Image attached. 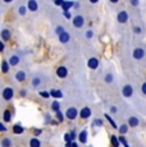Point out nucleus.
Returning <instances> with one entry per match:
<instances>
[{
	"label": "nucleus",
	"instance_id": "1",
	"mask_svg": "<svg viewBox=\"0 0 146 147\" xmlns=\"http://www.w3.org/2000/svg\"><path fill=\"white\" fill-rule=\"evenodd\" d=\"M1 95L5 101H9V100H12L13 96H14V90H13L12 87H5V88L3 90Z\"/></svg>",
	"mask_w": 146,
	"mask_h": 147
},
{
	"label": "nucleus",
	"instance_id": "2",
	"mask_svg": "<svg viewBox=\"0 0 146 147\" xmlns=\"http://www.w3.org/2000/svg\"><path fill=\"white\" fill-rule=\"evenodd\" d=\"M145 49H142V47H136V49L132 51V56H133V59H136V60H142V59L145 58Z\"/></svg>",
	"mask_w": 146,
	"mask_h": 147
},
{
	"label": "nucleus",
	"instance_id": "3",
	"mask_svg": "<svg viewBox=\"0 0 146 147\" xmlns=\"http://www.w3.org/2000/svg\"><path fill=\"white\" fill-rule=\"evenodd\" d=\"M72 24H73V27H76V28H82L83 24H85V18H83V16H76V17H73Z\"/></svg>",
	"mask_w": 146,
	"mask_h": 147
},
{
	"label": "nucleus",
	"instance_id": "4",
	"mask_svg": "<svg viewBox=\"0 0 146 147\" xmlns=\"http://www.w3.org/2000/svg\"><path fill=\"white\" fill-rule=\"evenodd\" d=\"M78 114H80V113H78V110L76 109V107H68L66 111V118L69 120H74L76 118L78 117Z\"/></svg>",
	"mask_w": 146,
	"mask_h": 147
},
{
	"label": "nucleus",
	"instance_id": "5",
	"mask_svg": "<svg viewBox=\"0 0 146 147\" xmlns=\"http://www.w3.org/2000/svg\"><path fill=\"white\" fill-rule=\"evenodd\" d=\"M117 21H118V23H120V24L127 23L128 22V13L126 12V10H120V12L117 14Z\"/></svg>",
	"mask_w": 146,
	"mask_h": 147
},
{
	"label": "nucleus",
	"instance_id": "6",
	"mask_svg": "<svg viewBox=\"0 0 146 147\" xmlns=\"http://www.w3.org/2000/svg\"><path fill=\"white\" fill-rule=\"evenodd\" d=\"M122 95L124 96V97H131V96L133 95V87H132L131 84H124V86L122 87Z\"/></svg>",
	"mask_w": 146,
	"mask_h": 147
},
{
	"label": "nucleus",
	"instance_id": "7",
	"mask_svg": "<svg viewBox=\"0 0 146 147\" xmlns=\"http://www.w3.org/2000/svg\"><path fill=\"white\" fill-rule=\"evenodd\" d=\"M19 61H21V58H19V55H10V58L8 59V64H9V67L18 65Z\"/></svg>",
	"mask_w": 146,
	"mask_h": 147
},
{
	"label": "nucleus",
	"instance_id": "8",
	"mask_svg": "<svg viewBox=\"0 0 146 147\" xmlns=\"http://www.w3.org/2000/svg\"><path fill=\"white\" fill-rule=\"evenodd\" d=\"M80 117L82 118V119H87V118H90L91 117V109H90L89 106L82 107L80 111Z\"/></svg>",
	"mask_w": 146,
	"mask_h": 147
},
{
	"label": "nucleus",
	"instance_id": "9",
	"mask_svg": "<svg viewBox=\"0 0 146 147\" xmlns=\"http://www.w3.org/2000/svg\"><path fill=\"white\" fill-rule=\"evenodd\" d=\"M57 76L59 78H66L67 76H68V69H67L66 67H59L58 69H57Z\"/></svg>",
	"mask_w": 146,
	"mask_h": 147
},
{
	"label": "nucleus",
	"instance_id": "10",
	"mask_svg": "<svg viewBox=\"0 0 146 147\" xmlns=\"http://www.w3.org/2000/svg\"><path fill=\"white\" fill-rule=\"evenodd\" d=\"M27 9L31 10V12H37L39 9V4L36 0H28V3H27Z\"/></svg>",
	"mask_w": 146,
	"mask_h": 147
},
{
	"label": "nucleus",
	"instance_id": "11",
	"mask_svg": "<svg viewBox=\"0 0 146 147\" xmlns=\"http://www.w3.org/2000/svg\"><path fill=\"white\" fill-rule=\"evenodd\" d=\"M87 65L90 69H96L99 67V59L97 58H90L87 61Z\"/></svg>",
	"mask_w": 146,
	"mask_h": 147
},
{
	"label": "nucleus",
	"instance_id": "12",
	"mask_svg": "<svg viewBox=\"0 0 146 147\" xmlns=\"http://www.w3.org/2000/svg\"><path fill=\"white\" fill-rule=\"evenodd\" d=\"M127 124H128V127H139V124H140V120H139V118L137 117H130L128 118V120H127Z\"/></svg>",
	"mask_w": 146,
	"mask_h": 147
},
{
	"label": "nucleus",
	"instance_id": "13",
	"mask_svg": "<svg viewBox=\"0 0 146 147\" xmlns=\"http://www.w3.org/2000/svg\"><path fill=\"white\" fill-rule=\"evenodd\" d=\"M26 77H27V74H26L24 70H18V72L16 73V76H14L16 81H18V82H23L24 80H26Z\"/></svg>",
	"mask_w": 146,
	"mask_h": 147
},
{
	"label": "nucleus",
	"instance_id": "14",
	"mask_svg": "<svg viewBox=\"0 0 146 147\" xmlns=\"http://www.w3.org/2000/svg\"><path fill=\"white\" fill-rule=\"evenodd\" d=\"M59 41H60L62 44H67V42L71 41V35L66 31V32H63L60 36H59Z\"/></svg>",
	"mask_w": 146,
	"mask_h": 147
},
{
	"label": "nucleus",
	"instance_id": "15",
	"mask_svg": "<svg viewBox=\"0 0 146 147\" xmlns=\"http://www.w3.org/2000/svg\"><path fill=\"white\" fill-rule=\"evenodd\" d=\"M23 132H24V128L19 123H16L14 125H13V133L14 134H22Z\"/></svg>",
	"mask_w": 146,
	"mask_h": 147
},
{
	"label": "nucleus",
	"instance_id": "16",
	"mask_svg": "<svg viewBox=\"0 0 146 147\" xmlns=\"http://www.w3.org/2000/svg\"><path fill=\"white\" fill-rule=\"evenodd\" d=\"M72 7H74V1H63V4H62L63 12H69Z\"/></svg>",
	"mask_w": 146,
	"mask_h": 147
},
{
	"label": "nucleus",
	"instance_id": "17",
	"mask_svg": "<svg viewBox=\"0 0 146 147\" xmlns=\"http://www.w3.org/2000/svg\"><path fill=\"white\" fill-rule=\"evenodd\" d=\"M0 35H1V40L3 41H8L10 38V36H12V33H10L9 30H7V28H5V30L1 31V33H0Z\"/></svg>",
	"mask_w": 146,
	"mask_h": 147
},
{
	"label": "nucleus",
	"instance_id": "18",
	"mask_svg": "<svg viewBox=\"0 0 146 147\" xmlns=\"http://www.w3.org/2000/svg\"><path fill=\"white\" fill-rule=\"evenodd\" d=\"M78 140H80L81 143H87V131H86V129H83V131L80 133Z\"/></svg>",
	"mask_w": 146,
	"mask_h": 147
},
{
	"label": "nucleus",
	"instance_id": "19",
	"mask_svg": "<svg viewBox=\"0 0 146 147\" xmlns=\"http://www.w3.org/2000/svg\"><path fill=\"white\" fill-rule=\"evenodd\" d=\"M49 94H50V96H53V97H55V98L63 97V92H62L60 90H50Z\"/></svg>",
	"mask_w": 146,
	"mask_h": 147
},
{
	"label": "nucleus",
	"instance_id": "20",
	"mask_svg": "<svg viewBox=\"0 0 146 147\" xmlns=\"http://www.w3.org/2000/svg\"><path fill=\"white\" fill-rule=\"evenodd\" d=\"M0 145H1V147H12L13 146V141L10 140V138L5 137V138H3V140H1Z\"/></svg>",
	"mask_w": 146,
	"mask_h": 147
},
{
	"label": "nucleus",
	"instance_id": "21",
	"mask_svg": "<svg viewBox=\"0 0 146 147\" xmlns=\"http://www.w3.org/2000/svg\"><path fill=\"white\" fill-rule=\"evenodd\" d=\"M3 120H4L5 123L12 120V111H10V110H5L4 111V114H3Z\"/></svg>",
	"mask_w": 146,
	"mask_h": 147
},
{
	"label": "nucleus",
	"instance_id": "22",
	"mask_svg": "<svg viewBox=\"0 0 146 147\" xmlns=\"http://www.w3.org/2000/svg\"><path fill=\"white\" fill-rule=\"evenodd\" d=\"M41 83H43V78H41V77H33L32 81H31L32 87H39Z\"/></svg>",
	"mask_w": 146,
	"mask_h": 147
},
{
	"label": "nucleus",
	"instance_id": "23",
	"mask_svg": "<svg viewBox=\"0 0 146 147\" xmlns=\"http://www.w3.org/2000/svg\"><path fill=\"white\" fill-rule=\"evenodd\" d=\"M105 119H106V120H108V121H109V124H110V125H112V127H113V128H114V129H118V128H119V127H118V125H117L116 120H114V119H113V118H112V117H110V115H109V114H105Z\"/></svg>",
	"mask_w": 146,
	"mask_h": 147
},
{
	"label": "nucleus",
	"instance_id": "24",
	"mask_svg": "<svg viewBox=\"0 0 146 147\" xmlns=\"http://www.w3.org/2000/svg\"><path fill=\"white\" fill-rule=\"evenodd\" d=\"M30 147H41V141L39 140V138H31Z\"/></svg>",
	"mask_w": 146,
	"mask_h": 147
},
{
	"label": "nucleus",
	"instance_id": "25",
	"mask_svg": "<svg viewBox=\"0 0 146 147\" xmlns=\"http://www.w3.org/2000/svg\"><path fill=\"white\" fill-rule=\"evenodd\" d=\"M104 82H105V83H108V84L113 83V82H114V76L112 74V73L105 74V77H104Z\"/></svg>",
	"mask_w": 146,
	"mask_h": 147
},
{
	"label": "nucleus",
	"instance_id": "26",
	"mask_svg": "<svg viewBox=\"0 0 146 147\" xmlns=\"http://www.w3.org/2000/svg\"><path fill=\"white\" fill-rule=\"evenodd\" d=\"M51 110L54 113H58V111H60V102L59 101H53V104H51Z\"/></svg>",
	"mask_w": 146,
	"mask_h": 147
},
{
	"label": "nucleus",
	"instance_id": "27",
	"mask_svg": "<svg viewBox=\"0 0 146 147\" xmlns=\"http://www.w3.org/2000/svg\"><path fill=\"white\" fill-rule=\"evenodd\" d=\"M9 64H8V60H3L1 61V72L3 73H8L9 72Z\"/></svg>",
	"mask_w": 146,
	"mask_h": 147
},
{
	"label": "nucleus",
	"instance_id": "28",
	"mask_svg": "<svg viewBox=\"0 0 146 147\" xmlns=\"http://www.w3.org/2000/svg\"><path fill=\"white\" fill-rule=\"evenodd\" d=\"M110 142H112V146L113 147H119V145H120V142H119V140H118L117 136H112Z\"/></svg>",
	"mask_w": 146,
	"mask_h": 147
},
{
	"label": "nucleus",
	"instance_id": "29",
	"mask_svg": "<svg viewBox=\"0 0 146 147\" xmlns=\"http://www.w3.org/2000/svg\"><path fill=\"white\" fill-rule=\"evenodd\" d=\"M17 12H18L19 16H24V14L27 13V7H26V5H23V4L19 5V7H18V10H17Z\"/></svg>",
	"mask_w": 146,
	"mask_h": 147
},
{
	"label": "nucleus",
	"instance_id": "30",
	"mask_svg": "<svg viewBox=\"0 0 146 147\" xmlns=\"http://www.w3.org/2000/svg\"><path fill=\"white\" fill-rule=\"evenodd\" d=\"M128 128H130L128 124H123V125H120L119 128H118V131H119V133H122V136H123V134H126L128 132Z\"/></svg>",
	"mask_w": 146,
	"mask_h": 147
},
{
	"label": "nucleus",
	"instance_id": "31",
	"mask_svg": "<svg viewBox=\"0 0 146 147\" xmlns=\"http://www.w3.org/2000/svg\"><path fill=\"white\" fill-rule=\"evenodd\" d=\"M55 115H57V121H58V123H63V120H64L63 113H62V111H58V113H55Z\"/></svg>",
	"mask_w": 146,
	"mask_h": 147
},
{
	"label": "nucleus",
	"instance_id": "32",
	"mask_svg": "<svg viewBox=\"0 0 146 147\" xmlns=\"http://www.w3.org/2000/svg\"><path fill=\"white\" fill-rule=\"evenodd\" d=\"M118 140H119V142L122 143V145L124 146V147H130V146H128L127 140H126V138H124V136H119V137H118Z\"/></svg>",
	"mask_w": 146,
	"mask_h": 147
},
{
	"label": "nucleus",
	"instance_id": "33",
	"mask_svg": "<svg viewBox=\"0 0 146 147\" xmlns=\"http://www.w3.org/2000/svg\"><path fill=\"white\" fill-rule=\"evenodd\" d=\"M63 32H66V28H64L63 26H58L57 28H55V33H57L58 36H60Z\"/></svg>",
	"mask_w": 146,
	"mask_h": 147
},
{
	"label": "nucleus",
	"instance_id": "34",
	"mask_svg": "<svg viewBox=\"0 0 146 147\" xmlns=\"http://www.w3.org/2000/svg\"><path fill=\"white\" fill-rule=\"evenodd\" d=\"M132 30H133V33H136V35H141L142 33V28L140 26H133Z\"/></svg>",
	"mask_w": 146,
	"mask_h": 147
},
{
	"label": "nucleus",
	"instance_id": "35",
	"mask_svg": "<svg viewBox=\"0 0 146 147\" xmlns=\"http://www.w3.org/2000/svg\"><path fill=\"white\" fill-rule=\"evenodd\" d=\"M64 141H66V143H71V142H73V141H72V137H71V133H69V132H68V133H66V134H64Z\"/></svg>",
	"mask_w": 146,
	"mask_h": 147
},
{
	"label": "nucleus",
	"instance_id": "36",
	"mask_svg": "<svg viewBox=\"0 0 146 147\" xmlns=\"http://www.w3.org/2000/svg\"><path fill=\"white\" fill-rule=\"evenodd\" d=\"M85 36H86V38H87V40L92 38V37H94V31H92V30H87V31H86V33H85Z\"/></svg>",
	"mask_w": 146,
	"mask_h": 147
},
{
	"label": "nucleus",
	"instance_id": "37",
	"mask_svg": "<svg viewBox=\"0 0 146 147\" xmlns=\"http://www.w3.org/2000/svg\"><path fill=\"white\" fill-rule=\"evenodd\" d=\"M103 123L104 121L101 119H95L94 120V125H96V127H103Z\"/></svg>",
	"mask_w": 146,
	"mask_h": 147
},
{
	"label": "nucleus",
	"instance_id": "38",
	"mask_svg": "<svg viewBox=\"0 0 146 147\" xmlns=\"http://www.w3.org/2000/svg\"><path fill=\"white\" fill-rule=\"evenodd\" d=\"M39 95L43 96V97H45V98H47V97L50 96V94H49L47 91H40V92H39Z\"/></svg>",
	"mask_w": 146,
	"mask_h": 147
},
{
	"label": "nucleus",
	"instance_id": "39",
	"mask_svg": "<svg viewBox=\"0 0 146 147\" xmlns=\"http://www.w3.org/2000/svg\"><path fill=\"white\" fill-rule=\"evenodd\" d=\"M109 111H110L112 114H117V113H118V107H117V106H110Z\"/></svg>",
	"mask_w": 146,
	"mask_h": 147
},
{
	"label": "nucleus",
	"instance_id": "40",
	"mask_svg": "<svg viewBox=\"0 0 146 147\" xmlns=\"http://www.w3.org/2000/svg\"><path fill=\"white\" fill-rule=\"evenodd\" d=\"M141 92H142V95L146 96V82H144V83H142V86H141Z\"/></svg>",
	"mask_w": 146,
	"mask_h": 147
},
{
	"label": "nucleus",
	"instance_id": "41",
	"mask_svg": "<svg viewBox=\"0 0 146 147\" xmlns=\"http://www.w3.org/2000/svg\"><path fill=\"white\" fill-rule=\"evenodd\" d=\"M0 132H7V127H5L1 121H0Z\"/></svg>",
	"mask_w": 146,
	"mask_h": 147
},
{
	"label": "nucleus",
	"instance_id": "42",
	"mask_svg": "<svg viewBox=\"0 0 146 147\" xmlns=\"http://www.w3.org/2000/svg\"><path fill=\"white\" fill-rule=\"evenodd\" d=\"M69 133H71V137H72V141L73 142H74V140H76V137H77V136H76V132L73 131V132H69Z\"/></svg>",
	"mask_w": 146,
	"mask_h": 147
},
{
	"label": "nucleus",
	"instance_id": "43",
	"mask_svg": "<svg viewBox=\"0 0 146 147\" xmlns=\"http://www.w3.org/2000/svg\"><path fill=\"white\" fill-rule=\"evenodd\" d=\"M4 49H5V46H4V42H3V41H0V51H4Z\"/></svg>",
	"mask_w": 146,
	"mask_h": 147
},
{
	"label": "nucleus",
	"instance_id": "44",
	"mask_svg": "<svg viewBox=\"0 0 146 147\" xmlns=\"http://www.w3.org/2000/svg\"><path fill=\"white\" fill-rule=\"evenodd\" d=\"M64 17H66L67 19H71V13H69V12H64Z\"/></svg>",
	"mask_w": 146,
	"mask_h": 147
},
{
	"label": "nucleus",
	"instance_id": "45",
	"mask_svg": "<svg viewBox=\"0 0 146 147\" xmlns=\"http://www.w3.org/2000/svg\"><path fill=\"white\" fill-rule=\"evenodd\" d=\"M131 5H139V0H131Z\"/></svg>",
	"mask_w": 146,
	"mask_h": 147
},
{
	"label": "nucleus",
	"instance_id": "46",
	"mask_svg": "<svg viewBox=\"0 0 146 147\" xmlns=\"http://www.w3.org/2000/svg\"><path fill=\"white\" fill-rule=\"evenodd\" d=\"M43 133V131H41V129H35V134L36 136H39V134H41Z\"/></svg>",
	"mask_w": 146,
	"mask_h": 147
},
{
	"label": "nucleus",
	"instance_id": "47",
	"mask_svg": "<svg viewBox=\"0 0 146 147\" xmlns=\"http://www.w3.org/2000/svg\"><path fill=\"white\" fill-rule=\"evenodd\" d=\"M63 1L64 0H57V1H55V5H62L63 4Z\"/></svg>",
	"mask_w": 146,
	"mask_h": 147
},
{
	"label": "nucleus",
	"instance_id": "48",
	"mask_svg": "<svg viewBox=\"0 0 146 147\" xmlns=\"http://www.w3.org/2000/svg\"><path fill=\"white\" fill-rule=\"evenodd\" d=\"M21 96H26V91H24V90L23 91H21Z\"/></svg>",
	"mask_w": 146,
	"mask_h": 147
},
{
	"label": "nucleus",
	"instance_id": "49",
	"mask_svg": "<svg viewBox=\"0 0 146 147\" xmlns=\"http://www.w3.org/2000/svg\"><path fill=\"white\" fill-rule=\"evenodd\" d=\"M72 147H78V146H77V143H74V142H72Z\"/></svg>",
	"mask_w": 146,
	"mask_h": 147
}]
</instances>
